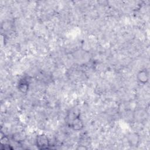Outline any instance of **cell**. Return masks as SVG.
<instances>
[{
  "instance_id": "1",
  "label": "cell",
  "mask_w": 150,
  "mask_h": 150,
  "mask_svg": "<svg viewBox=\"0 0 150 150\" xmlns=\"http://www.w3.org/2000/svg\"><path fill=\"white\" fill-rule=\"evenodd\" d=\"M37 144L40 149L48 148L49 145V141L47 136L44 134L38 135L37 138Z\"/></svg>"
},
{
  "instance_id": "2",
  "label": "cell",
  "mask_w": 150,
  "mask_h": 150,
  "mask_svg": "<svg viewBox=\"0 0 150 150\" xmlns=\"http://www.w3.org/2000/svg\"><path fill=\"white\" fill-rule=\"evenodd\" d=\"M72 126L74 130H79L83 128V123L82 121L78 117H76L72 122Z\"/></svg>"
},
{
  "instance_id": "3",
  "label": "cell",
  "mask_w": 150,
  "mask_h": 150,
  "mask_svg": "<svg viewBox=\"0 0 150 150\" xmlns=\"http://www.w3.org/2000/svg\"><path fill=\"white\" fill-rule=\"evenodd\" d=\"M29 88V85L28 83L24 80V81L21 82L18 86V90L21 92V93H26L28 90Z\"/></svg>"
},
{
  "instance_id": "4",
  "label": "cell",
  "mask_w": 150,
  "mask_h": 150,
  "mask_svg": "<svg viewBox=\"0 0 150 150\" xmlns=\"http://www.w3.org/2000/svg\"><path fill=\"white\" fill-rule=\"evenodd\" d=\"M138 78L140 82L141 83H145L148 80V75L146 71L142 70L140 72L138 75Z\"/></svg>"
}]
</instances>
